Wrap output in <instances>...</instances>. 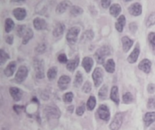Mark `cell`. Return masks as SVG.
Listing matches in <instances>:
<instances>
[{
	"label": "cell",
	"mask_w": 155,
	"mask_h": 130,
	"mask_svg": "<svg viewBox=\"0 0 155 130\" xmlns=\"http://www.w3.org/2000/svg\"><path fill=\"white\" fill-rule=\"evenodd\" d=\"M33 24H34V27L38 30V31H41V30H45L46 29L47 27V24H46V21L45 19H42L40 17H36L34 19L33 21Z\"/></svg>",
	"instance_id": "obj_15"
},
{
	"label": "cell",
	"mask_w": 155,
	"mask_h": 130,
	"mask_svg": "<svg viewBox=\"0 0 155 130\" xmlns=\"http://www.w3.org/2000/svg\"><path fill=\"white\" fill-rule=\"evenodd\" d=\"M94 65V60L91 57H84L82 61V66L85 70V71L88 73L91 71Z\"/></svg>",
	"instance_id": "obj_20"
},
{
	"label": "cell",
	"mask_w": 155,
	"mask_h": 130,
	"mask_svg": "<svg viewBox=\"0 0 155 130\" xmlns=\"http://www.w3.org/2000/svg\"><path fill=\"white\" fill-rule=\"evenodd\" d=\"M56 75H57V68L56 67H51L47 71V78L50 81H53L55 79Z\"/></svg>",
	"instance_id": "obj_35"
},
{
	"label": "cell",
	"mask_w": 155,
	"mask_h": 130,
	"mask_svg": "<svg viewBox=\"0 0 155 130\" xmlns=\"http://www.w3.org/2000/svg\"><path fill=\"white\" fill-rule=\"evenodd\" d=\"M155 24V13H152L149 16H148V18H147V20H146V26L147 27H151V26H153V25H154Z\"/></svg>",
	"instance_id": "obj_39"
},
{
	"label": "cell",
	"mask_w": 155,
	"mask_h": 130,
	"mask_svg": "<svg viewBox=\"0 0 155 130\" xmlns=\"http://www.w3.org/2000/svg\"><path fill=\"white\" fill-rule=\"evenodd\" d=\"M96 106V99L94 96H90L88 100H87V103H86V107H87V109L92 111L94 109Z\"/></svg>",
	"instance_id": "obj_32"
},
{
	"label": "cell",
	"mask_w": 155,
	"mask_h": 130,
	"mask_svg": "<svg viewBox=\"0 0 155 130\" xmlns=\"http://www.w3.org/2000/svg\"><path fill=\"white\" fill-rule=\"evenodd\" d=\"M112 54V48L108 45H104L100 47L94 53V58L99 64L105 63V57Z\"/></svg>",
	"instance_id": "obj_1"
},
{
	"label": "cell",
	"mask_w": 155,
	"mask_h": 130,
	"mask_svg": "<svg viewBox=\"0 0 155 130\" xmlns=\"http://www.w3.org/2000/svg\"><path fill=\"white\" fill-rule=\"evenodd\" d=\"M98 96H99V99L101 100H104L107 99V96H108V86L106 84L102 86V88L99 90Z\"/></svg>",
	"instance_id": "obj_29"
},
{
	"label": "cell",
	"mask_w": 155,
	"mask_h": 130,
	"mask_svg": "<svg viewBox=\"0 0 155 130\" xmlns=\"http://www.w3.org/2000/svg\"><path fill=\"white\" fill-rule=\"evenodd\" d=\"M79 62H80V60H79V56H78V55H76L74 59L68 61V62L66 63V68H67V70L73 72V71L78 67Z\"/></svg>",
	"instance_id": "obj_19"
},
{
	"label": "cell",
	"mask_w": 155,
	"mask_h": 130,
	"mask_svg": "<svg viewBox=\"0 0 155 130\" xmlns=\"http://www.w3.org/2000/svg\"><path fill=\"white\" fill-rule=\"evenodd\" d=\"M13 15L15 16V19L22 21L26 16V11L24 8H15L13 10Z\"/></svg>",
	"instance_id": "obj_23"
},
{
	"label": "cell",
	"mask_w": 155,
	"mask_h": 130,
	"mask_svg": "<svg viewBox=\"0 0 155 130\" xmlns=\"http://www.w3.org/2000/svg\"><path fill=\"white\" fill-rule=\"evenodd\" d=\"M13 109H14V111L16 114H20L25 109V107L24 106H19V105H14Z\"/></svg>",
	"instance_id": "obj_48"
},
{
	"label": "cell",
	"mask_w": 155,
	"mask_h": 130,
	"mask_svg": "<svg viewBox=\"0 0 155 130\" xmlns=\"http://www.w3.org/2000/svg\"><path fill=\"white\" fill-rule=\"evenodd\" d=\"M14 26H15V23L11 18L5 19V33H10L13 30Z\"/></svg>",
	"instance_id": "obj_34"
},
{
	"label": "cell",
	"mask_w": 155,
	"mask_h": 130,
	"mask_svg": "<svg viewBox=\"0 0 155 130\" xmlns=\"http://www.w3.org/2000/svg\"><path fill=\"white\" fill-rule=\"evenodd\" d=\"M151 130H155V126H154V127H153V128H152Z\"/></svg>",
	"instance_id": "obj_54"
},
{
	"label": "cell",
	"mask_w": 155,
	"mask_h": 130,
	"mask_svg": "<svg viewBox=\"0 0 155 130\" xmlns=\"http://www.w3.org/2000/svg\"><path fill=\"white\" fill-rule=\"evenodd\" d=\"M83 80H84V78H83V74H82V72H81V71H77V72H76V74H75V78H74V85L75 87H79V86H81V84H82V82H83Z\"/></svg>",
	"instance_id": "obj_36"
},
{
	"label": "cell",
	"mask_w": 155,
	"mask_h": 130,
	"mask_svg": "<svg viewBox=\"0 0 155 130\" xmlns=\"http://www.w3.org/2000/svg\"><path fill=\"white\" fill-rule=\"evenodd\" d=\"M46 2H47V0H42V1L37 5V6H36V8H35L36 13H38V14H40L45 13V11H46V9H47V4H46Z\"/></svg>",
	"instance_id": "obj_28"
},
{
	"label": "cell",
	"mask_w": 155,
	"mask_h": 130,
	"mask_svg": "<svg viewBox=\"0 0 155 130\" xmlns=\"http://www.w3.org/2000/svg\"><path fill=\"white\" fill-rule=\"evenodd\" d=\"M125 2H129V1H131V0H124Z\"/></svg>",
	"instance_id": "obj_55"
},
{
	"label": "cell",
	"mask_w": 155,
	"mask_h": 130,
	"mask_svg": "<svg viewBox=\"0 0 155 130\" xmlns=\"http://www.w3.org/2000/svg\"><path fill=\"white\" fill-rule=\"evenodd\" d=\"M124 114L119 112L117 114H115L114 119L112 120L111 124H110V129L111 130H119L120 128L123 125L124 122Z\"/></svg>",
	"instance_id": "obj_7"
},
{
	"label": "cell",
	"mask_w": 155,
	"mask_h": 130,
	"mask_svg": "<svg viewBox=\"0 0 155 130\" xmlns=\"http://www.w3.org/2000/svg\"><path fill=\"white\" fill-rule=\"evenodd\" d=\"M97 115L99 117V119H101L104 121H109L110 118H111V113H110V109L106 105H100L98 109H97Z\"/></svg>",
	"instance_id": "obj_6"
},
{
	"label": "cell",
	"mask_w": 155,
	"mask_h": 130,
	"mask_svg": "<svg viewBox=\"0 0 155 130\" xmlns=\"http://www.w3.org/2000/svg\"><path fill=\"white\" fill-rule=\"evenodd\" d=\"M83 13H84L83 8L78 5H72L70 8V14L72 16H78V15L82 14Z\"/></svg>",
	"instance_id": "obj_30"
},
{
	"label": "cell",
	"mask_w": 155,
	"mask_h": 130,
	"mask_svg": "<svg viewBox=\"0 0 155 130\" xmlns=\"http://www.w3.org/2000/svg\"><path fill=\"white\" fill-rule=\"evenodd\" d=\"M15 69H16V62H11L7 64V66L5 68L4 70V73L6 77H11L15 71Z\"/></svg>",
	"instance_id": "obj_21"
},
{
	"label": "cell",
	"mask_w": 155,
	"mask_h": 130,
	"mask_svg": "<svg viewBox=\"0 0 155 130\" xmlns=\"http://www.w3.org/2000/svg\"><path fill=\"white\" fill-rule=\"evenodd\" d=\"M71 82V79L69 76L67 75H62L59 80H58V82H57V85L59 87V89L61 90H64L68 88L69 84Z\"/></svg>",
	"instance_id": "obj_9"
},
{
	"label": "cell",
	"mask_w": 155,
	"mask_h": 130,
	"mask_svg": "<svg viewBox=\"0 0 155 130\" xmlns=\"http://www.w3.org/2000/svg\"><path fill=\"white\" fill-rule=\"evenodd\" d=\"M111 1L112 0H101V5L104 9H107L111 5Z\"/></svg>",
	"instance_id": "obj_49"
},
{
	"label": "cell",
	"mask_w": 155,
	"mask_h": 130,
	"mask_svg": "<svg viewBox=\"0 0 155 130\" xmlns=\"http://www.w3.org/2000/svg\"><path fill=\"white\" fill-rule=\"evenodd\" d=\"M83 90H84V92H85V93H90V92H91V90H92V84H91L90 81L84 82V86H83Z\"/></svg>",
	"instance_id": "obj_43"
},
{
	"label": "cell",
	"mask_w": 155,
	"mask_h": 130,
	"mask_svg": "<svg viewBox=\"0 0 155 130\" xmlns=\"http://www.w3.org/2000/svg\"><path fill=\"white\" fill-rule=\"evenodd\" d=\"M80 27L78 26H73L71 27L67 33H66V41L68 42L69 44L71 45H74L75 44V43L77 42V39H78V35L80 33Z\"/></svg>",
	"instance_id": "obj_3"
},
{
	"label": "cell",
	"mask_w": 155,
	"mask_h": 130,
	"mask_svg": "<svg viewBox=\"0 0 155 130\" xmlns=\"http://www.w3.org/2000/svg\"><path fill=\"white\" fill-rule=\"evenodd\" d=\"M9 59V55L3 50H0V62H1V65H4L5 62Z\"/></svg>",
	"instance_id": "obj_40"
},
{
	"label": "cell",
	"mask_w": 155,
	"mask_h": 130,
	"mask_svg": "<svg viewBox=\"0 0 155 130\" xmlns=\"http://www.w3.org/2000/svg\"><path fill=\"white\" fill-rule=\"evenodd\" d=\"M13 41H14V36L13 35H7L5 37V42L8 43V44H12L13 43Z\"/></svg>",
	"instance_id": "obj_51"
},
{
	"label": "cell",
	"mask_w": 155,
	"mask_h": 130,
	"mask_svg": "<svg viewBox=\"0 0 155 130\" xmlns=\"http://www.w3.org/2000/svg\"><path fill=\"white\" fill-rule=\"evenodd\" d=\"M121 11H122V7L119 4H114L110 7V14L114 17H117L121 14Z\"/></svg>",
	"instance_id": "obj_27"
},
{
	"label": "cell",
	"mask_w": 155,
	"mask_h": 130,
	"mask_svg": "<svg viewBox=\"0 0 155 130\" xmlns=\"http://www.w3.org/2000/svg\"><path fill=\"white\" fill-rule=\"evenodd\" d=\"M72 6V3L68 0H64V1H62L61 3L58 4V5L56 6V9H55V12L56 14H64L67 9L68 7H71Z\"/></svg>",
	"instance_id": "obj_12"
},
{
	"label": "cell",
	"mask_w": 155,
	"mask_h": 130,
	"mask_svg": "<svg viewBox=\"0 0 155 130\" xmlns=\"http://www.w3.org/2000/svg\"><path fill=\"white\" fill-rule=\"evenodd\" d=\"M26 26L25 25V24H19V25H17L16 26V34L19 36V37H22L23 38V36H24V34L25 33V32H26Z\"/></svg>",
	"instance_id": "obj_38"
},
{
	"label": "cell",
	"mask_w": 155,
	"mask_h": 130,
	"mask_svg": "<svg viewBox=\"0 0 155 130\" xmlns=\"http://www.w3.org/2000/svg\"><path fill=\"white\" fill-rule=\"evenodd\" d=\"M45 49H46V45L45 44V43H39L36 47H35V52H37V53H43V52H45Z\"/></svg>",
	"instance_id": "obj_42"
},
{
	"label": "cell",
	"mask_w": 155,
	"mask_h": 130,
	"mask_svg": "<svg viewBox=\"0 0 155 130\" xmlns=\"http://www.w3.org/2000/svg\"><path fill=\"white\" fill-rule=\"evenodd\" d=\"M93 80L94 82V87H100L104 81V71L102 68L97 67L93 72Z\"/></svg>",
	"instance_id": "obj_5"
},
{
	"label": "cell",
	"mask_w": 155,
	"mask_h": 130,
	"mask_svg": "<svg viewBox=\"0 0 155 130\" xmlns=\"http://www.w3.org/2000/svg\"><path fill=\"white\" fill-rule=\"evenodd\" d=\"M64 29H65V25L63 24V23H57L54 27V30H53V35L55 37V38H58V37H61L64 32Z\"/></svg>",
	"instance_id": "obj_17"
},
{
	"label": "cell",
	"mask_w": 155,
	"mask_h": 130,
	"mask_svg": "<svg viewBox=\"0 0 155 130\" xmlns=\"http://www.w3.org/2000/svg\"><path fill=\"white\" fill-rule=\"evenodd\" d=\"M147 109H155V99L150 98L147 102Z\"/></svg>",
	"instance_id": "obj_45"
},
{
	"label": "cell",
	"mask_w": 155,
	"mask_h": 130,
	"mask_svg": "<svg viewBox=\"0 0 155 130\" xmlns=\"http://www.w3.org/2000/svg\"><path fill=\"white\" fill-rule=\"evenodd\" d=\"M57 60L61 63H67L68 62V59H67V56L65 53H60L57 57Z\"/></svg>",
	"instance_id": "obj_44"
},
{
	"label": "cell",
	"mask_w": 155,
	"mask_h": 130,
	"mask_svg": "<svg viewBox=\"0 0 155 130\" xmlns=\"http://www.w3.org/2000/svg\"><path fill=\"white\" fill-rule=\"evenodd\" d=\"M45 113L46 118L50 120L53 119H58L61 116V111L55 105H47L45 109Z\"/></svg>",
	"instance_id": "obj_2"
},
{
	"label": "cell",
	"mask_w": 155,
	"mask_h": 130,
	"mask_svg": "<svg viewBox=\"0 0 155 130\" xmlns=\"http://www.w3.org/2000/svg\"><path fill=\"white\" fill-rule=\"evenodd\" d=\"M139 69L141 71H143L145 73H150L151 72V69H152V62L150 60L148 59H143L140 62L139 65H138Z\"/></svg>",
	"instance_id": "obj_13"
},
{
	"label": "cell",
	"mask_w": 155,
	"mask_h": 130,
	"mask_svg": "<svg viewBox=\"0 0 155 130\" xmlns=\"http://www.w3.org/2000/svg\"><path fill=\"white\" fill-rule=\"evenodd\" d=\"M139 55H140V44L137 43L136 46L134 47V51L131 52V54L128 56L127 58V61L129 63H134L137 62L138 58H139Z\"/></svg>",
	"instance_id": "obj_11"
},
{
	"label": "cell",
	"mask_w": 155,
	"mask_h": 130,
	"mask_svg": "<svg viewBox=\"0 0 155 130\" xmlns=\"http://www.w3.org/2000/svg\"><path fill=\"white\" fill-rule=\"evenodd\" d=\"M12 2H15V3H21V2H25V0H11Z\"/></svg>",
	"instance_id": "obj_53"
},
{
	"label": "cell",
	"mask_w": 155,
	"mask_h": 130,
	"mask_svg": "<svg viewBox=\"0 0 155 130\" xmlns=\"http://www.w3.org/2000/svg\"><path fill=\"white\" fill-rule=\"evenodd\" d=\"M104 68L107 72L109 73H114L115 71V62L113 59H109L105 62L104 63Z\"/></svg>",
	"instance_id": "obj_26"
},
{
	"label": "cell",
	"mask_w": 155,
	"mask_h": 130,
	"mask_svg": "<svg viewBox=\"0 0 155 130\" xmlns=\"http://www.w3.org/2000/svg\"><path fill=\"white\" fill-rule=\"evenodd\" d=\"M34 69L35 71V77L39 80L45 78V63L40 59L34 60Z\"/></svg>",
	"instance_id": "obj_4"
},
{
	"label": "cell",
	"mask_w": 155,
	"mask_h": 130,
	"mask_svg": "<svg viewBox=\"0 0 155 130\" xmlns=\"http://www.w3.org/2000/svg\"><path fill=\"white\" fill-rule=\"evenodd\" d=\"M133 44H134V40L129 38L128 36H124L122 38V45H123V50L124 52H127L131 49Z\"/></svg>",
	"instance_id": "obj_18"
},
{
	"label": "cell",
	"mask_w": 155,
	"mask_h": 130,
	"mask_svg": "<svg viewBox=\"0 0 155 130\" xmlns=\"http://www.w3.org/2000/svg\"><path fill=\"white\" fill-rule=\"evenodd\" d=\"M143 122H144V128H148V127H150L153 123H154L155 122L154 111H151V112H147V113H145V115L143 116Z\"/></svg>",
	"instance_id": "obj_16"
},
{
	"label": "cell",
	"mask_w": 155,
	"mask_h": 130,
	"mask_svg": "<svg viewBox=\"0 0 155 130\" xmlns=\"http://www.w3.org/2000/svg\"><path fill=\"white\" fill-rule=\"evenodd\" d=\"M84 110H85V107H84V104H82L81 106H79L76 109V114H77V116H83L84 113Z\"/></svg>",
	"instance_id": "obj_47"
},
{
	"label": "cell",
	"mask_w": 155,
	"mask_h": 130,
	"mask_svg": "<svg viewBox=\"0 0 155 130\" xmlns=\"http://www.w3.org/2000/svg\"><path fill=\"white\" fill-rule=\"evenodd\" d=\"M34 36V33H33V30L31 28H27L26 29V32L24 34L23 36V44H26Z\"/></svg>",
	"instance_id": "obj_31"
},
{
	"label": "cell",
	"mask_w": 155,
	"mask_h": 130,
	"mask_svg": "<svg viewBox=\"0 0 155 130\" xmlns=\"http://www.w3.org/2000/svg\"><path fill=\"white\" fill-rule=\"evenodd\" d=\"M129 13L134 15V16H139L142 14L143 12V7L140 3H134L129 8H128Z\"/></svg>",
	"instance_id": "obj_10"
},
{
	"label": "cell",
	"mask_w": 155,
	"mask_h": 130,
	"mask_svg": "<svg viewBox=\"0 0 155 130\" xmlns=\"http://www.w3.org/2000/svg\"><path fill=\"white\" fill-rule=\"evenodd\" d=\"M28 75V70L25 66H20L17 70V72L15 73V80L17 83H22L25 81L26 77Z\"/></svg>",
	"instance_id": "obj_8"
},
{
	"label": "cell",
	"mask_w": 155,
	"mask_h": 130,
	"mask_svg": "<svg viewBox=\"0 0 155 130\" xmlns=\"http://www.w3.org/2000/svg\"><path fill=\"white\" fill-rule=\"evenodd\" d=\"M74 106H69L68 109H67V110H68L69 113H73V112H74Z\"/></svg>",
	"instance_id": "obj_52"
},
{
	"label": "cell",
	"mask_w": 155,
	"mask_h": 130,
	"mask_svg": "<svg viewBox=\"0 0 155 130\" xmlns=\"http://www.w3.org/2000/svg\"><path fill=\"white\" fill-rule=\"evenodd\" d=\"M9 93L12 97V99L15 100V101H19L21 99H22V96H23V91L16 88V87H11L9 89Z\"/></svg>",
	"instance_id": "obj_14"
},
{
	"label": "cell",
	"mask_w": 155,
	"mask_h": 130,
	"mask_svg": "<svg viewBox=\"0 0 155 130\" xmlns=\"http://www.w3.org/2000/svg\"><path fill=\"white\" fill-rule=\"evenodd\" d=\"M94 33L93 30L89 29V30H86L81 36L80 38V42L81 43H87V42H90L94 39Z\"/></svg>",
	"instance_id": "obj_22"
},
{
	"label": "cell",
	"mask_w": 155,
	"mask_h": 130,
	"mask_svg": "<svg viewBox=\"0 0 155 130\" xmlns=\"http://www.w3.org/2000/svg\"><path fill=\"white\" fill-rule=\"evenodd\" d=\"M110 99L116 104L118 105L120 102L119 100V90L117 86H113L111 89V94H110Z\"/></svg>",
	"instance_id": "obj_25"
},
{
	"label": "cell",
	"mask_w": 155,
	"mask_h": 130,
	"mask_svg": "<svg viewBox=\"0 0 155 130\" xmlns=\"http://www.w3.org/2000/svg\"><path fill=\"white\" fill-rule=\"evenodd\" d=\"M129 29H130V32L133 33H135L138 30V25L135 22H133L129 24Z\"/></svg>",
	"instance_id": "obj_46"
},
{
	"label": "cell",
	"mask_w": 155,
	"mask_h": 130,
	"mask_svg": "<svg viewBox=\"0 0 155 130\" xmlns=\"http://www.w3.org/2000/svg\"><path fill=\"white\" fill-rule=\"evenodd\" d=\"M126 24V18L124 14L120 15L115 23V28L119 33H122L124 31V27Z\"/></svg>",
	"instance_id": "obj_24"
},
{
	"label": "cell",
	"mask_w": 155,
	"mask_h": 130,
	"mask_svg": "<svg viewBox=\"0 0 155 130\" xmlns=\"http://www.w3.org/2000/svg\"><path fill=\"white\" fill-rule=\"evenodd\" d=\"M148 42L150 43V47L152 49L153 53L155 54V33L154 32H151L148 34Z\"/></svg>",
	"instance_id": "obj_33"
},
{
	"label": "cell",
	"mask_w": 155,
	"mask_h": 130,
	"mask_svg": "<svg viewBox=\"0 0 155 130\" xmlns=\"http://www.w3.org/2000/svg\"><path fill=\"white\" fill-rule=\"evenodd\" d=\"M73 99H74V93L73 92H67V93L64 94V96H63V100L65 103H71Z\"/></svg>",
	"instance_id": "obj_41"
},
{
	"label": "cell",
	"mask_w": 155,
	"mask_h": 130,
	"mask_svg": "<svg viewBox=\"0 0 155 130\" xmlns=\"http://www.w3.org/2000/svg\"><path fill=\"white\" fill-rule=\"evenodd\" d=\"M134 101V96L131 92H126L123 96V103L124 104H130Z\"/></svg>",
	"instance_id": "obj_37"
},
{
	"label": "cell",
	"mask_w": 155,
	"mask_h": 130,
	"mask_svg": "<svg viewBox=\"0 0 155 130\" xmlns=\"http://www.w3.org/2000/svg\"><path fill=\"white\" fill-rule=\"evenodd\" d=\"M147 90H148V92H149V93L153 94V93L155 92V84H153V83H150V84H148Z\"/></svg>",
	"instance_id": "obj_50"
}]
</instances>
